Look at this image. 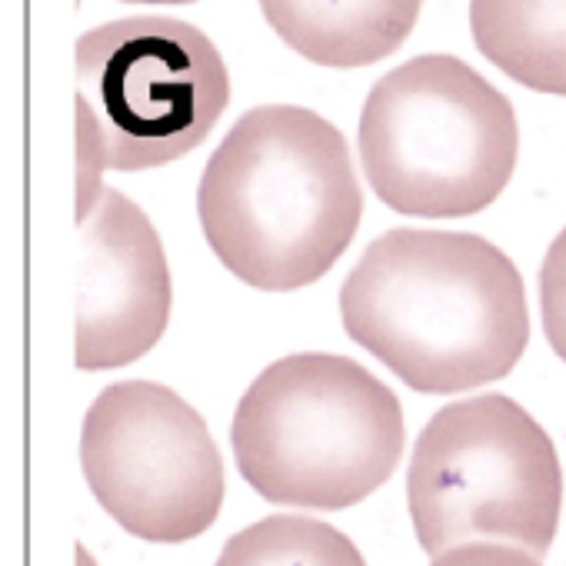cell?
<instances>
[{
  "label": "cell",
  "mask_w": 566,
  "mask_h": 566,
  "mask_svg": "<svg viewBox=\"0 0 566 566\" xmlns=\"http://www.w3.org/2000/svg\"><path fill=\"white\" fill-rule=\"evenodd\" d=\"M539 314L553 354L566 364V227L556 233L539 266Z\"/></svg>",
  "instance_id": "cell-12"
},
{
  "label": "cell",
  "mask_w": 566,
  "mask_h": 566,
  "mask_svg": "<svg viewBox=\"0 0 566 566\" xmlns=\"http://www.w3.org/2000/svg\"><path fill=\"white\" fill-rule=\"evenodd\" d=\"M340 321L410 390L460 394L506 377L530 344L516 263L480 233L397 227L340 291Z\"/></svg>",
  "instance_id": "cell-1"
},
{
  "label": "cell",
  "mask_w": 566,
  "mask_h": 566,
  "mask_svg": "<svg viewBox=\"0 0 566 566\" xmlns=\"http://www.w3.org/2000/svg\"><path fill=\"white\" fill-rule=\"evenodd\" d=\"M430 566H543L539 556L500 543H460L440 556H433Z\"/></svg>",
  "instance_id": "cell-13"
},
{
  "label": "cell",
  "mask_w": 566,
  "mask_h": 566,
  "mask_svg": "<svg viewBox=\"0 0 566 566\" xmlns=\"http://www.w3.org/2000/svg\"><path fill=\"white\" fill-rule=\"evenodd\" d=\"M200 230L247 287L291 294L327 276L350 247L364 190L344 134L294 104L247 111L203 167Z\"/></svg>",
  "instance_id": "cell-2"
},
{
  "label": "cell",
  "mask_w": 566,
  "mask_h": 566,
  "mask_svg": "<svg viewBox=\"0 0 566 566\" xmlns=\"http://www.w3.org/2000/svg\"><path fill=\"white\" fill-rule=\"evenodd\" d=\"M470 28L506 77L566 97V0H470Z\"/></svg>",
  "instance_id": "cell-10"
},
{
  "label": "cell",
  "mask_w": 566,
  "mask_h": 566,
  "mask_svg": "<svg viewBox=\"0 0 566 566\" xmlns=\"http://www.w3.org/2000/svg\"><path fill=\"white\" fill-rule=\"evenodd\" d=\"M77 367L117 370L157 347L174 287L150 217L117 187L77 207Z\"/></svg>",
  "instance_id": "cell-8"
},
{
  "label": "cell",
  "mask_w": 566,
  "mask_h": 566,
  "mask_svg": "<svg viewBox=\"0 0 566 566\" xmlns=\"http://www.w3.org/2000/svg\"><path fill=\"white\" fill-rule=\"evenodd\" d=\"M217 566H367V559L337 526L276 513L233 533Z\"/></svg>",
  "instance_id": "cell-11"
},
{
  "label": "cell",
  "mask_w": 566,
  "mask_h": 566,
  "mask_svg": "<svg viewBox=\"0 0 566 566\" xmlns=\"http://www.w3.org/2000/svg\"><path fill=\"white\" fill-rule=\"evenodd\" d=\"M276 38L321 67H367L403 48L423 0H256Z\"/></svg>",
  "instance_id": "cell-9"
},
{
  "label": "cell",
  "mask_w": 566,
  "mask_h": 566,
  "mask_svg": "<svg viewBox=\"0 0 566 566\" xmlns=\"http://www.w3.org/2000/svg\"><path fill=\"white\" fill-rule=\"evenodd\" d=\"M407 503L423 553L460 543H513L546 556L559 530L563 467L549 433L510 397L447 403L420 430Z\"/></svg>",
  "instance_id": "cell-6"
},
{
  "label": "cell",
  "mask_w": 566,
  "mask_h": 566,
  "mask_svg": "<svg viewBox=\"0 0 566 566\" xmlns=\"http://www.w3.org/2000/svg\"><path fill=\"white\" fill-rule=\"evenodd\" d=\"M230 104L213 41L174 18H124L77 44V157L87 207L104 170L134 174L197 150Z\"/></svg>",
  "instance_id": "cell-5"
},
{
  "label": "cell",
  "mask_w": 566,
  "mask_h": 566,
  "mask_svg": "<svg viewBox=\"0 0 566 566\" xmlns=\"http://www.w3.org/2000/svg\"><path fill=\"white\" fill-rule=\"evenodd\" d=\"M403 440L397 394L337 354L270 364L230 427L240 476L266 503L304 510H347L377 493L400 467Z\"/></svg>",
  "instance_id": "cell-3"
},
{
  "label": "cell",
  "mask_w": 566,
  "mask_h": 566,
  "mask_svg": "<svg viewBox=\"0 0 566 566\" xmlns=\"http://www.w3.org/2000/svg\"><path fill=\"white\" fill-rule=\"evenodd\" d=\"M520 124L506 94L450 54L384 74L360 114L370 190L403 217H473L510 184Z\"/></svg>",
  "instance_id": "cell-4"
},
{
  "label": "cell",
  "mask_w": 566,
  "mask_h": 566,
  "mask_svg": "<svg viewBox=\"0 0 566 566\" xmlns=\"http://www.w3.org/2000/svg\"><path fill=\"white\" fill-rule=\"evenodd\" d=\"M81 467L114 523L147 543L197 539L223 506V457L207 420L154 380L101 390L84 417Z\"/></svg>",
  "instance_id": "cell-7"
}]
</instances>
